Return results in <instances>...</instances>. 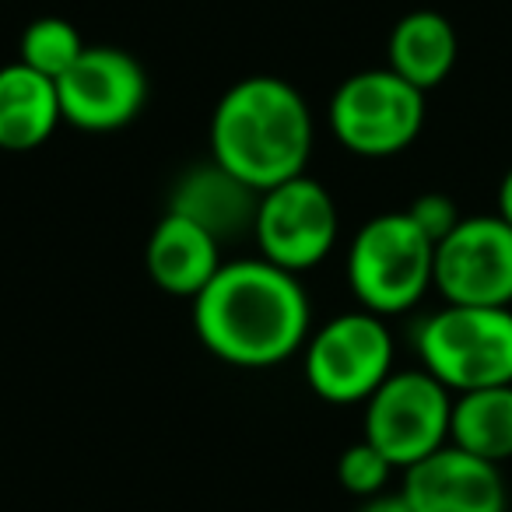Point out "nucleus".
<instances>
[{"label": "nucleus", "mask_w": 512, "mask_h": 512, "mask_svg": "<svg viewBox=\"0 0 512 512\" xmlns=\"http://www.w3.org/2000/svg\"><path fill=\"white\" fill-rule=\"evenodd\" d=\"M425 92L390 67L358 71L330 99V130L358 158H393L425 130Z\"/></svg>", "instance_id": "obj_5"}, {"label": "nucleus", "mask_w": 512, "mask_h": 512, "mask_svg": "<svg viewBox=\"0 0 512 512\" xmlns=\"http://www.w3.org/2000/svg\"><path fill=\"white\" fill-rule=\"evenodd\" d=\"M341 235L337 200L320 179L295 176L260 193L253 218L256 256L271 260L281 271H313L334 253Z\"/></svg>", "instance_id": "obj_8"}, {"label": "nucleus", "mask_w": 512, "mask_h": 512, "mask_svg": "<svg viewBox=\"0 0 512 512\" xmlns=\"http://www.w3.org/2000/svg\"><path fill=\"white\" fill-rule=\"evenodd\" d=\"M64 123L57 81L25 67L22 60L0 67V151L25 155L57 134Z\"/></svg>", "instance_id": "obj_14"}, {"label": "nucleus", "mask_w": 512, "mask_h": 512, "mask_svg": "<svg viewBox=\"0 0 512 512\" xmlns=\"http://www.w3.org/2000/svg\"><path fill=\"white\" fill-rule=\"evenodd\" d=\"M85 50L88 46H85V39H81L78 25L57 15L29 22L22 29V39H18V60L53 81L64 78V74L78 64V57Z\"/></svg>", "instance_id": "obj_17"}, {"label": "nucleus", "mask_w": 512, "mask_h": 512, "mask_svg": "<svg viewBox=\"0 0 512 512\" xmlns=\"http://www.w3.org/2000/svg\"><path fill=\"white\" fill-rule=\"evenodd\" d=\"M313 109L285 78L253 74L218 99L207 127L211 158L256 193L302 176L313 158Z\"/></svg>", "instance_id": "obj_2"}, {"label": "nucleus", "mask_w": 512, "mask_h": 512, "mask_svg": "<svg viewBox=\"0 0 512 512\" xmlns=\"http://www.w3.org/2000/svg\"><path fill=\"white\" fill-rule=\"evenodd\" d=\"M64 123L85 134H113L144 113L148 74L141 60L116 46H88L57 81Z\"/></svg>", "instance_id": "obj_10"}, {"label": "nucleus", "mask_w": 512, "mask_h": 512, "mask_svg": "<svg viewBox=\"0 0 512 512\" xmlns=\"http://www.w3.org/2000/svg\"><path fill=\"white\" fill-rule=\"evenodd\" d=\"M256 204H260V193L253 186H246L239 176L221 169L214 158H207L172 183L165 211L190 218L193 225L207 228L218 242H232L253 232Z\"/></svg>", "instance_id": "obj_12"}, {"label": "nucleus", "mask_w": 512, "mask_h": 512, "mask_svg": "<svg viewBox=\"0 0 512 512\" xmlns=\"http://www.w3.org/2000/svg\"><path fill=\"white\" fill-rule=\"evenodd\" d=\"M453 390L428 369H393L390 379L365 400V442L379 449L397 470L421 463L449 446Z\"/></svg>", "instance_id": "obj_7"}, {"label": "nucleus", "mask_w": 512, "mask_h": 512, "mask_svg": "<svg viewBox=\"0 0 512 512\" xmlns=\"http://www.w3.org/2000/svg\"><path fill=\"white\" fill-rule=\"evenodd\" d=\"M313 306L299 274L264 256L225 260L193 299V330L214 358L235 369H271L309 341Z\"/></svg>", "instance_id": "obj_1"}, {"label": "nucleus", "mask_w": 512, "mask_h": 512, "mask_svg": "<svg viewBox=\"0 0 512 512\" xmlns=\"http://www.w3.org/2000/svg\"><path fill=\"white\" fill-rule=\"evenodd\" d=\"M393 470L397 467H393L372 442L358 439V442H351L341 453V460H337V481H341V488L348 491V495H358L365 502V498H376L390 488Z\"/></svg>", "instance_id": "obj_18"}, {"label": "nucleus", "mask_w": 512, "mask_h": 512, "mask_svg": "<svg viewBox=\"0 0 512 512\" xmlns=\"http://www.w3.org/2000/svg\"><path fill=\"white\" fill-rule=\"evenodd\" d=\"M498 214L512 225V165L505 169L502 183H498Z\"/></svg>", "instance_id": "obj_21"}, {"label": "nucleus", "mask_w": 512, "mask_h": 512, "mask_svg": "<svg viewBox=\"0 0 512 512\" xmlns=\"http://www.w3.org/2000/svg\"><path fill=\"white\" fill-rule=\"evenodd\" d=\"M358 512H414V509L407 505V498L400 491H383L376 498H365Z\"/></svg>", "instance_id": "obj_20"}, {"label": "nucleus", "mask_w": 512, "mask_h": 512, "mask_svg": "<svg viewBox=\"0 0 512 512\" xmlns=\"http://www.w3.org/2000/svg\"><path fill=\"white\" fill-rule=\"evenodd\" d=\"M449 442L498 467L512 460V383L456 393Z\"/></svg>", "instance_id": "obj_16"}, {"label": "nucleus", "mask_w": 512, "mask_h": 512, "mask_svg": "<svg viewBox=\"0 0 512 512\" xmlns=\"http://www.w3.org/2000/svg\"><path fill=\"white\" fill-rule=\"evenodd\" d=\"M435 292L449 306L512 309V225L502 214H463L435 246Z\"/></svg>", "instance_id": "obj_9"}, {"label": "nucleus", "mask_w": 512, "mask_h": 512, "mask_svg": "<svg viewBox=\"0 0 512 512\" xmlns=\"http://www.w3.org/2000/svg\"><path fill=\"white\" fill-rule=\"evenodd\" d=\"M407 214H411V221L435 242V246H439V242L446 239V235L453 232L463 218L460 207H456V200L449 197V193H435V190L414 197V204L407 207Z\"/></svg>", "instance_id": "obj_19"}, {"label": "nucleus", "mask_w": 512, "mask_h": 512, "mask_svg": "<svg viewBox=\"0 0 512 512\" xmlns=\"http://www.w3.org/2000/svg\"><path fill=\"white\" fill-rule=\"evenodd\" d=\"M414 351L446 390L470 393L512 383V309L442 306L414 330Z\"/></svg>", "instance_id": "obj_4"}, {"label": "nucleus", "mask_w": 512, "mask_h": 512, "mask_svg": "<svg viewBox=\"0 0 512 512\" xmlns=\"http://www.w3.org/2000/svg\"><path fill=\"white\" fill-rule=\"evenodd\" d=\"M348 288L376 316L411 313L435 288V242L407 211H386L355 232L348 249Z\"/></svg>", "instance_id": "obj_3"}, {"label": "nucleus", "mask_w": 512, "mask_h": 512, "mask_svg": "<svg viewBox=\"0 0 512 512\" xmlns=\"http://www.w3.org/2000/svg\"><path fill=\"white\" fill-rule=\"evenodd\" d=\"M221 246L225 242L214 239L207 228L193 225L190 218L165 211L158 225L148 235V249H144V267L148 278L162 288L165 295L176 299H197L211 278L221 271Z\"/></svg>", "instance_id": "obj_13"}, {"label": "nucleus", "mask_w": 512, "mask_h": 512, "mask_svg": "<svg viewBox=\"0 0 512 512\" xmlns=\"http://www.w3.org/2000/svg\"><path fill=\"white\" fill-rule=\"evenodd\" d=\"M414 512H505V491L498 463L467 453L460 446H442L439 453L425 456L421 463L404 470V488Z\"/></svg>", "instance_id": "obj_11"}, {"label": "nucleus", "mask_w": 512, "mask_h": 512, "mask_svg": "<svg viewBox=\"0 0 512 512\" xmlns=\"http://www.w3.org/2000/svg\"><path fill=\"white\" fill-rule=\"evenodd\" d=\"M306 383L334 407L365 404L390 379L397 344L383 316L369 309L341 313L306 341Z\"/></svg>", "instance_id": "obj_6"}, {"label": "nucleus", "mask_w": 512, "mask_h": 512, "mask_svg": "<svg viewBox=\"0 0 512 512\" xmlns=\"http://www.w3.org/2000/svg\"><path fill=\"white\" fill-rule=\"evenodd\" d=\"M456 60H460V36L439 11H411L393 25L386 43V67L425 95L453 74Z\"/></svg>", "instance_id": "obj_15"}]
</instances>
